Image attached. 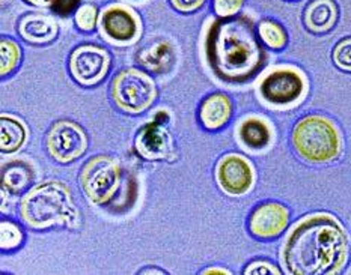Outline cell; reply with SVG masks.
Listing matches in <instances>:
<instances>
[{
	"mask_svg": "<svg viewBox=\"0 0 351 275\" xmlns=\"http://www.w3.org/2000/svg\"><path fill=\"white\" fill-rule=\"evenodd\" d=\"M239 135L241 142L252 149L265 148L270 142V129L259 119H246L240 125Z\"/></svg>",
	"mask_w": 351,
	"mask_h": 275,
	"instance_id": "ffe728a7",
	"label": "cell"
},
{
	"mask_svg": "<svg viewBox=\"0 0 351 275\" xmlns=\"http://www.w3.org/2000/svg\"><path fill=\"white\" fill-rule=\"evenodd\" d=\"M175 59H177V55H175L173 45L166 40H157L151 42L137 55V62L145 70L154 74L169 73L175 64Z\"/></svg>",
	"mask_w": 351,
	"mask_h": 275,
	"instance_id": "5bb4252c",
	"label": "cell"
},
{
	"mask_svg": "<svg viewBox=\"0 0 351 275\" xmlns=\"http://www.w3.org/2000/svg\"><path fill=\"white\" fill-rule=\"evenodd\" d=\"M162 119L165 120H169V116H167L166 112H160L157 116H156V122H158V124H162Z\"/></svg>",
	"mask_w": 351,
	"mask_h": 275,
	"instance_id": "4dcf8cb0",
	"label": "cell"
},
{
	"mask_svg": "<svg viewBox=\"0 0 351 275\" xmlns=\"http://www.w3.org/2000/svg\"><path fill=\"white\" fill-rule=\"evenodd\" d=\"M80 0H55V3L51 5L53 11L58 12L59 15H68L75 10V6L79 5Z\"/></svg>",
	"mask_w": 351,
	"mask_h": 275,
	"instance_id": "f1b7e54d",
	"label": "cell"
},
{
	"mask_svg": "<svg viewBox=\"0 0 351 275\" xmlns=\"http://www.w3.org/2000/svg\"><path fill=\"white\" fill-rule=\"evenodd\" d=\"M304 80L293 70H279L267 75L261 83V94L265 101L278 105L294 103L303 95Z\"/></svg>",
	"mask_w": 351,
	"mask_h": 275,
	"instance_id": "30bf717a",
	"label": "cell"
},
{
	"mask_svg": "<svg viewBox=\"0 0 351 275\" xmlns=\"http://www.w3.org/2000/svg\"><path fill=\"white\" fill-rule=\"evenodd\" d=\"M97 17H98V12H97V8L90 3L86 5H82L77 12H75V25L79 26V29L82 30H93L97 25Z\"/></svg>",
	"mask_w": 351,
	"mask_h": 275,
	"instance_id": "cb8c5ba5",
	"label": "cell"
},
{
	"mask_svg": "<svg viewBox=\"0 0 351 275\" xmlns=\"http://www.w3.org/2000/svg\"><path fill=\"white\" fill-rule=\"evenodd\" d=\"M49 154L58 163H71L88 149V139L83 129L71 120H59L50 128L45 139Z\"/></svg>",
	"mask_w": 351,
	"mask_h": 275,
	"instance_id": "52a82bcc",
	"label": "cell"
},
{
	"mask_svg": "<svg viewBox=\"0 0 351 275\" xmlns=\"http://www.w3.org/2000/svg\"><path fill=\"white\" fill-rule=\"evenodd\" d=\"M232 114L231 99L225 94H213L204 99L199 110L202 125L207 129H219L228 124Z\"/></svg>",
	"mask_w": 351,
	"mask_h": 275,
	"instance_id": "e0dca14e",
	"label": "cell"
},
{
	"mask_svg": "<svg viewBox=\"0 0 351 275\" xmlns=\"http://www.w3.org/2000/svg\"><path fill=\"white\" fill-rule=\"evenodd\" d=\"M243 3L244 0H215L213 8H215V12L220 15V17L230 18L234 17L235 14H239Z\"/></svg>",
	"mask_w": 351,
	"mask_h": 275,
	"instance_id": "484cf974",
	"label": "cell"
},
{
	"mask_svg": "<svg viewBox=\"0 0 351 275\" xmlns=\"http://www.w3.org/2000/svg\"><path fill=\"white\" fill-rule=\"evenodd\" d=\"M34 181L32 167L23 161H14L3 167L2 185L8 193L20 194Z\"/></svg>",
	"mask_w": 351,
	"mask_h": 275,
	"instance_id": "ac0fdd59",
	"label": "cell"
},
{
	"mask_svg": "<svg viewBox=\"0 0 351 275\" xmlns=\"http://www.w3.org/2000/svg\"><path fill=\"white\" fill-rule=\"evenodd\" d=\"M348 253L347 238L337 220L309 217L297 226L285 244L284 262L294 275L338 272Z\"/></svg>",
	"mask_w": 351,
	"mask_h": 275,
	"instance_id": "6da1fadb",
	"label": "cell"
},
{
	"mask_svg": "<svg viewBox=\"0 0 351 275\" xmlns=\"http://www.w3.org/2000/svg\"><path fill=\"white\" fill-rule=\"evenodd\" d=\"M0 133H2V140H0V149L6 154L19 150L26 142V128L20 120L14 118L2 116L0 120Z\"/></svg>",
	"mask_w": 351,
	"mask_h": 275,
	"instance_id": "d6986e66",
	"label": "cell"
},
{
	"mask_svg": "<svg viewBox=\"0 0 351 275\" xmlns=\"http://www.w3.org/2000/svg\"><path fill=\"white\" fill-rule=\"evenodd\" d=\"M157 89L147 74L137 70L121 71L112 85V98L121 110L142 113L154 103Z\"/></svg>",
	"mask_w": 351,
	"mask_h": 275,
	"instance_id": "5b68a950",
	"label": "cell"
},
{
	"mask_svg": "<svg viewBox=\"0 0 351 275\" xmlns=\"http://www.w3.org/2000/svg\"><path fill=\"white\" fill-rule=\"evenodd\" d=\"M289 220V212L280 203H264L252 212L249 220V228L256 238L269 239L280 235L285 231Z\"/></svg>",
	"mask_w": 351,
	"mask_h": 275,
	"instance_id": "7c38bea8",
	"label": "cell"
},
{
	"mask_svg": "<svg viewBox=\"0 0 351 275\" xmlns=\"http://www.w3.org/2000/svg\"><path fill=\"white\" fill-rule=\"evenodd\" d=\"M258 35L267 47L271 50H282L288 41V36L284 27L273 20H263L259 23Z\"/></svg>",
	"mask_w": 351,
	"mask_h": 275,
	"instance_id": "44dd1931",
	"label": "cell"
},
{
	"mask_svg": "<svg viewBox=\"0 0 351 275\" xmlns=\"http://www.w3.org/2000/svg\"><path fill=\"white\" fill-rule=\"evenodd\" d=\"M204 274H231V272L226 270H207L204 271Z\"/></svg>",
	"mask_w": 351,
	"mask_h": 275,
	"instance_id": "1f68e13d",
	"label": "cell"
},
{
	"mask_svg": "<svg viewBox=\"0 0 351 275\" xmlns=\"http://www.w3.org/2000/svg\"><path fill=\"white\" fill-rule=\"evenodd\" d=\"M142 274H165V272L157 271V270H149V271H142Z\"/></svg>",
	"mask_w": 351,
	"mask_h": 275,
	"instance_id": "d6a6232c",
	"label": "cell"
},
{
	"mask_svg": "<svg viewBox=\"0 0 351 275\" xmlns=\"http://www.w3.org/2000/svg\"><path fill=\"white\" fill-rule=\"evenodd\" d=\"M2 232H0V246H2L3 250H12L17 248L21 241H23V233L20 231V227L12 223V221H2Z\"/></svg>",
	"mask_w": 351,
	"mask_h": 275,
	"instance_id": "603a6c76",
	"label": "cell"
},
{
	"mask_svg": "<svg viewBox=\"0 0 351 275\" xmlns=\"http://www.w3.org/2000/svg\"><path fill=\"white\" fill-rule=\"evenodd\" d=\"M121 181V169L115 159L106 155L90 158L80 174L82 188L95 205L108 203L117 194Z\"/></svg>",
	"mask_w": 351,
	"mask_h": 275,
	"instance_id": "8992f818",
	"label": "cell"
},
{
	"mask_svg": "<svg viewBox=\"0 0 351 275\" xmlns=\"http://www.w3.org/2000/svg\"><path fill=\"white\" fill-rule=\"evenodd\" d=\"M101 32L113 44L133 42L141 32L139 18L125 6H110L101 14Z\"/></svg>",
	"mask_w": 351,
	"mask_h": 275,
	"instance_id": "8fae6325",
	"label": "cell"
},
{
	"mask_svg": "<svg viewBox=\"0 0 351 275\" xmlns=\"http://www.w3.org/2000/svg\"><path fill=\"white\" fill-rule=\"evenodd\" d=\"M25 2L43 8V6H51L53 3H55V0H25Z\"/></svg>",
	"mask_w": 351,
	"mask_h": 275,
	"instance_id": "f546056e",
	"label": "cell"
},
{
	"mask_svg": "<svg viewBox=\"0 0 351 275\" xmlns=\"http://www.w3.org/2000/svg\"><path fill=\"white\" fill-rule=\"evenodd\" d=\"M0 60H2V75L11 74L20 62L19 45L3 38L2 42H0Z\"/></svg>",
	"mask_w": 351,
	"mask_h": 275,
	"instance_id": "7402d4cb",
	"label": "cell"
},
{
	"mask_svg": "<svg viewBox=\"0 0 351 275\" xmlns=\"http://www.w3.org/2000/svg\"><path fill=\"white\" fill-rule=\"evenodd\" d=\"M20 213L25 223L34 228L75 227L79 223V212L71 193L65 185L55 181L45 182L30 191L23 198Z\"/></svg>",
	"mask_w": 351,
	"mask_h": 275,
	"instance_id": "3957f363",
	"label": "cell"
},
{
	"mask_svg": "<svg viewBox=\"0 0 351 275\" xmlns=\"http://www.w3.org/2000/svg\"><path fill=\"white\" fill-rule=\"evenodd\" d=\"M110 68L108 51L95 45H82L70 57V71L74 80L83 86H94L100 83Z\"/></svg>",
	"mask_w": 351,
	"mask_h": 275,
	"instance_id": "ba28073f",
	"label": "cell"
},
{
	"mask_svg": "<svg viewBox=\"0 0 351 275\" xmlns=\"http://www.w3.org/2000/svg\"><path fill=\"white\" fill-rule=\"evenodd\" d=\"M19 32L32 44H45L56 38L59 29L55 18L45 14H27L21 18Z\"/></svg>",
	"mask_w": 351,
	"mask_h": 275,
	"instance_id": "9a60e30c",
	"label": "cell"
},
{
	"mask_svg": "<svg viewBox=\"0 0 351 275\" xmlns=\"http://www.w3.org/2000/svg\"><path fill=\"white\" fill-rule=\"evenodd\" d=\"M205 0H171L172 6L180 12H193L204 5Z\"/></svg>",
	"mask_w": 351,
	"mask_h": 275,
	"instance_id": "83f0119b",
	"label": "cell"
},
{
	"mask_svg": "<svg viewBox=\"0 0 351 275\" xmlns=\"http://www.w3.org/2000/svg\"><path fill=\"white\" fill-rule=\"evenodd\" d=\"M293 144L309 163H329L339 155L341 137L337 127L323 116H306L294 127Z\"/></svg>",
	"mask_w": 351,
	"mask_h": 275,
	"instance_id": "277c9868",
	"label": "cell"
},
{
	"mask_svg": "<svg viewBox=\"0 0 351 275\" xmlns=\"http://www.w3.org/2000/svg\"><path fill=\"white\" fill-rule=\"evenodd\" d=\"M207 57L217 77L240 83L256 74L264 64L254 25L247 17L216 21L207 35Z\"/></svg>",
	"mask_w": 351,
	"mask_h": 275,
	"instance_id": "7a4b0ae2",
	"label": "cell"
},
{
	"mask_svg": "<svg viewBox=\"0 0 351 275\" xmlns=\"http://www.w3.org/2000/svg\"><path fill=\"white\" fill-rule=\"evenodd\" d=\"M216 179L226 194L241 196L254 185V169L246 158L225 155L217 163Z\"/></svg>",
	"mask_w": 351,
	"mask_h": 275,
	"instance_id": "9c48e42d",
	"label": "cell"
},
{
	"mask_svg": "<svg viewBox=\"0 0 351 275\" xmlns=\"http://www.w3.org/2000/svg\"><path fill=\"white\" fill-rule=\"evenodd\" d=\"M304 26L314 34H324L338 21V8L333 0H312L303 15Z\"/></svg>",
	"mask_w": 351,
	"mask_h": 275,
	"instance_id": "2e32d148",
	"label": "cell"
},
{
	"mask_svg": "<svg viewBox=\"0 0 351 275\" xmlns=\"http://www.w3.org/2000/svg\"><path fill=\"white\" fill-rule=\"evenodd\" d=\"M333 62L344 71H351V38H346L333 49Z\"/></svg>",
	"mask_w": 351,
	"mask_h": 275,
	"instance_id": "d4e9b609",
	"label": "cell"
},
{
	"mask_svg": "<svg viewBox=\"0 0 351 275\" xmlns=\"http://www.w3.org/2000/svg\"><path fill=\"white\" fill-rule=\"evenodd\" d=\"M134 146L137 154L149 161L166 159L172 154V137L158 122H151L139 129Z\"/></svg>",
	"mask_w": 351,
	"mask_h": 275,
	"instance_id": "4fadbf2b",
	"label": "cell"
},
{
	"mask_svg": "<svg viewBox=\"0 0 351 275\" xmlns=\"http://www.w3.org/2000/svg\"><path fill=\"white\" fill-rule=\"evenodd\" d=\"M244 274H256V275H261V274H280V270H278L276 266L269 263V262H263V261H258L250 263Z\"/></svg>",
	"mask_w": 351,
	"mask_h": 275,
	"instance_id": "4316f807",
	"label": "cell"
}]
</instances>
